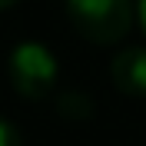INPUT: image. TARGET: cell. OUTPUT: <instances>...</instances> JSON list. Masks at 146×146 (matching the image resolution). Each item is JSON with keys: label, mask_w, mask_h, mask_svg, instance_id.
I'll return each mask as SVG.
<instances>
[{"label": "cell", "mask_w": 146, "mask_h": 146, "mask_svg": "<svg viewBox=\"0 0 146 146\" xmlns=\"http://www.w3.org/2000/svg\"><path fill=\"white\" fill-rule=\"evenodd\" d=\"M66 13L90 43L110 46L129 33L136 3L133 0H66Z\"/></svg>", "instance_id": "cell-1"}, {"label": "cell", "mask_w": 146, "mask_h": 146, "mask_svg": "<svg viewBox=\"0 0 146 146\" xmlns=\"http://www.w3.org/2000/svg\"><path fill=\"white\" fill-rule=\"evenodd\" d=\"M56 76H60L56 56L43 43L27 40V43L13 46V53H10V80H13L20 96H27V100L50 96L56 86Z\"/></svg>", "instance_id": "cell-2"}, {"label": "cell", "mask_w": 146, "mask_h": 146, "mask_svg": "<svg viewBox=\"0 0 146 146\" xmlns=\"http://www.w3.org/2000/svg\"><path fill=\"white\" fill-rule=\"evenodd\" d=\"M110 76L119 93L146 96V46H129L110 63Z\"/></svg>", "instance_id": "cell-3"}, {"label": "cell", "mask_w": 146, "mask_h": 146, "mask_svg": "<svg viewBox=\"0 0 146 146\" xmlns=\"http://www.w3.org/2000/svg\"><path fill=\"white\" fill-rule=\"evenodd\" d=\"M0 146H20V133L13 123H7V119H0Z\"/></svg>", "instance_id": "cell-4"}, {"label": "cell", "mask_w": 146, "mask_h": 146, "mask_svg": "<svg viewBox=\"0 0 146 146\" xmlns=\"http://www.w3.org/2000/svg\"><path fill=\"white\" fill-rule=\"evenodd\" d=\"M136 20L143 27V36H146V0H136Z\"/></svg>", "instance_id": "cell-5"}, {"label": "cell", "mask_w": 146, "mask_h": 146, "mask_svg": "<svg viewBox=\"0 0 146 146\" xmlns=\"http://www.w3.org/2000/svg\"><path fill=\"white\" fill-rule=\"evenodd\" d=\"M17 0H0V10H7V7H13Z\"/></svg>", "instance_id": "cell-6"}]
</instances>
